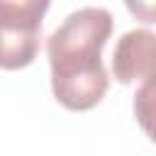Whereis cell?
Wrapping results in <instances>:
<instances>
[{
  "label": "cell",
  "instance_id": "cell-1",
  "mask_svg": "<svg viewBox=\"0 0 156 156\" xmlns=\"http://www.w3.org/2000/svg\"><path fill=\"white\" fill-rule=\"evenodd\" d=\"M112 34V15L105 7L71 12L49 37L51 93L71 112L93 110L107 93L110 78L102 66V49Z\"/></svg>",
  "mask_w": 156,
  "mask_h": 156
},
{
  "label": "cell",
  "instance_id": "cell-2",
  "mask_svg": "<svg viewBox=\"0 0 156 156\" xmlns=\"http://www.w3.org/2000/svg\"><path fill=\"white\" fill-rule=\"evenodd\" d=\"M51 0H0V68H27L41 46V20Z\"/></svg>",
  "mask_w": 156,
  "mask_h": 156
},
{
  "label": "cell",
  "instance_id": "cell-3",
  "mask_svg": "<svg viewBox=\"0 0 156 156\" xmlns=\"http://www.w3.org/2000/svg\"><path fill=\"white\" fill-rule=\"evenodd\" d=\"M154 32L129 29L119 37L112 54V73L122 85L146 83L154 78Z\"/></svg>",
  "mask_w": 156,
  "mask_h": 156
},
{
  "label": "cell",
  "instance_id": "cell-4",
  "mask_svg": "<svg viewBox=\"0 0 156 156\" xmlns=\"http://www.w3.org/2000/svg\"><path fill=\"white\" fill-rule=\"evenodd\" d=\"M127 10L132 12V17H136L144 24H154L156 22V0H124Z\"/></svg>",
  "mask_w": 156,
  "mask_h": 156
}]
</instances>
